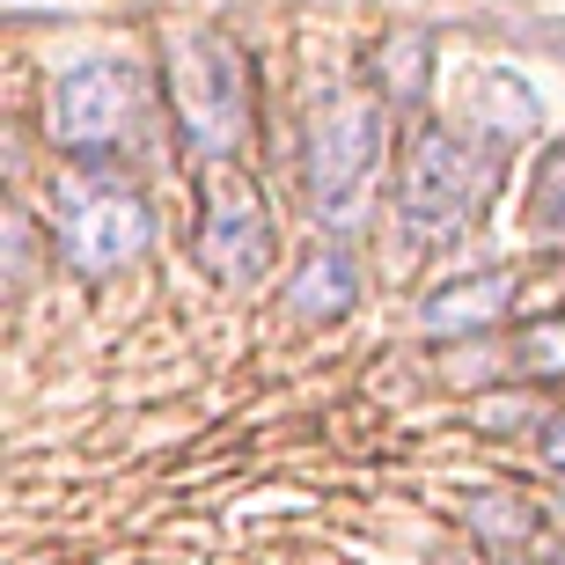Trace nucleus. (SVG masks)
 Wrapping results in <instances>:
<instances>
[{
    "mask_svg": "<svg viewBox=\"0 0 565 565\" xmlns=\"http://www.w3.org/2000/svg\"><path fill=\"white\" fill-rule=\"evenodd\" d=\"M448 565H462V558H448Z\"/></svg>",
    "mask_w": 565,
    "mask_h": 565,
    "instance_id": "16",
    "label": "nucleus"
},
{
    "mask_svg": "<svg viewBox=\"0 0 565 565\" xmlns=\"http://www.w3.org/2000/svg\"><path fill=\"white\" fill-rule=\"evenodd\" d=\"M191 250L206 265V279L221 287H257L273 273V213H265V191L243 162H206L199 177V235Z\"/></svg>",
    "mask_w": 565,
    "mask_h": 565,
    "instance_id": "4",
    "label": "nucleus"
},
{
    "mask_svg": "<svg viewBox=\"0 0 565 565\" xmlns=\"http://www.w3.org/2000/svg\"><path fill=\"white\" fill-rule=\"evenodd\" d=\"M522 235L544 243V250H565V132L529 162L522 184Z\"/></svg>",
    "mask_w": 565,
    "mask_h": 565,
    "instance_id": "9",
    "label": "nucleus"
},
{
    "mask_svg": "<svg viewBox=\"0 0 565 565\" xmlns=\"http://www.w3.org/2000/svg\"><path fill=\"white\" fill-rule=\"evenodd\" d=\"M426 66H434V38H426V30L390 38V44H382V60H375L382 104H419V96H426Z\"/></svg>",
    "mask_w": 565,
    "mask_h": 565,
    "instance_id": "11",
    "label": "nucleus"
},
{
    "mask_svg": "<svg viewBox=\"0 0 565 565\" xmlns=\"http://www.w3.org/2000/svg\"><path fill=\"white\" fill-rule=\"evenodd\" d=\"M544 462H551V470H565V412L544 426Z\"/></svg>",
    "mask_w": 565,
    "mask_h": 565,
    "instance_id": "13",
    "label": "nucleus"
},
{
    "mask_svg": "<svg viewBox=\"0 0 565 565\" xmlns=\"http://www.w3.org/2000/svg\"><path fill=\"white\" fill-rule=\"evenodd\" d=\"M147 118V82L132 60H82L66 66L52 96H44V132L66 154H104V147H126Z\"/></svg>",
    "mask_w": 565,
    "mask_h": 565,
    "instance_id": "5",
    "label": "nucleus"
},
{
    "mask_svg": "<svg viewBox=\"0 0 565 565\" xmlns=\"http://www.w3.org/2000/svg\"><path fill=\"white\" fill-rule=\"evenodd\" d=\"M558 522H565V492H558Z\"/></svg>",
    "mask_w": 565,
    "mask_h": 565,
    "instance_id": "14",
    "label": "nucleus"
},
{
    "mask_svg": "<svg viewBox=\"0 0 565 565\" xmlns=\"http://www.w3.org/2000/svg\"><path fill=\"white\" fill-rule=\"evenodd\" d=\"M360 309V257L345 243H323L294 265L287 279V316L294 323H338V316Z\"/></svg>",
    "mask_w": 565,
    "mask_h": 565,
    "instance_id": "7",
    "label": "nucleus"
},
{
    "mask_svg": "<svg viewBox=\"0 0 565 565\" xmlns=\"http://www.w3.org/2000/svg\"><path fill=\"white\" fill-rule=\"evenodd\" d=\"M551 565H565V551H558V558H551Z\"/></svg>",
    "mask_w": 565,
    "mask_h": 565,
    "instance_id": "15",
    "label": "nucleus"
},
{
    "mask_svg": "<svg viewBox=\"0 0 565 565\" xmlns=\"http://www.w3.org/2000/svg\"><path fill=\"white\" fill-rule=\"evenodd\" d=\"M507 147L478 140L470 126H448V118H426L404 147L397 169V228L404 243H448L456 228H470L492 199V177H500Z\"/></svg>",
    "mask_w": 565,
    "mask_h": 565,
    "instance_id": "3",
    "label": "nucleus"
},
{
    "mask_svg": "<svg viewBox=\"0 0 565 565\" xmlns=\"http://www.w3.org/2000/svg\"><path fill=\"white\" fill-rule=\"evenodd\" d=\"M514 375H565V316H544V323H529L514 338V360H507Z\"/></svg>",
    "mask_w": 565,
    "mask_h": 565,
    "instance_id": "12",
    "label": "nucleus"
},
{
    "mask_svg": "<svg viewBox=\"0 0 565 565\" xmlns=\"http://www.w3.org/2000/svg\"><path fill=\"white\" fill-rule=\"evenodd\" d=\"M382 154H390V104L375 88H323L301 118V177H309V206L331 235L360 228V213L382 184Z\"/></svg>",
    "mask_w": 565,
    "mask_h": 565,
    "instance_id": "1",
    "label": "nucleus"
},
{
    "mask_svg": "<svg viewBox=\"0 0 565 565\" xmlns=\"http://www.w3.org/2000/svg\"><path fill=\"white\" fill-rule=\"evenodd\" d=\"M462 522H470V536H484V544H536L544 536V514L522 500V492H470L462 500Z\"/></svg>",
    "mask_w": 565,
    "mask_h": 565,
    "instance_id": "10",
    "label": "nucleus"
},
{
    "mask_svg": "<svg viewBox=\"0 0 565 565\" xmlns=\"http://www.w3.org/2000/svg\"><path fill=\"white\" fill-rule=\"evenodd\" d=\"M52 243L82 279H110L154 243V213L132 184H74L52 213Z\"/></svg>",
    "mask_w": 565,
    "mask_h": 565,
    "instance_id": "6",
    "label": "nucleus"
},
{
    "mask_svg": "<svg viewBox=\"0 0 565 565\" xmlns=\"http://www.w3.org/2000/svg\"><path fill=\"white\" fill-rule=\"evenodd\" d=\"M169 74V110L177 132L191 140L199 162H243L257 126V96H250V52L228 30H177L162 52Z\"/></svg>",
    "mask_w": 565,
    "mask_h": 565,
    "instance_id": "2",
    "label": "nucleus"
},
{
    "mask_svg": "<svg viewBox=\"0 0 565 565\" xmlns=\"http://www.w3.org/2000/svg\"><path fill=\"white\" fill-rule=\"evenodd\" d=\"M514 287H522V273H478V279H456V287L426 294L419 309V331L426 338H462V331H484V323H500L507 309H514Z\"/></svg>",
    "mask_w": 565,
    "mask_h": 565,
    "instance_id": "8",
    "label": "nucleus"
}]
</instances>
